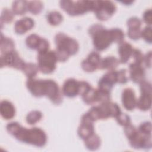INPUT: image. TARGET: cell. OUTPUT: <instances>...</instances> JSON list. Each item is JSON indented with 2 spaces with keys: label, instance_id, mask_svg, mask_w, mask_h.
Instances as JSON below:
<instances>
[{
  "label": "cell",
  "instance_id": "52a82bcc",
  "mask_svg": "<svg viewBox=\"0 0 152 152\" xmlns=\"http://www.w3.org/2000/svg\"><path fill=\"white\" fill-rule=\"evenodd\" d=\"M57 58L55 51L46 50L38 53L37 66L43 74H50L56 68Z\"/></svg>",
  "mask_w": 152,
  "mask_h": 152
},
{
  "label": "cell",
  "instance_id": "8992f818",
  "mask_svg": "<svg viewBox=\"0 0 152 152\" xmlns=\"http://www.w3.org/2000/svg\"><path fill=\"white\" fill-rule=\"evenodd\" d=\"M59 4L61 8L71 16L93 11V1H61Z\"/></svg>",
  "mask_w": 152,
  "mask_h": 152
},
{
  "label": "cell",
  "instance_id": "d6986e66",
  "mask_svg": "<svg viewBox=\"0 0 152 152\" xmlns=\"http://www.w3.org/2000/svg\"><path fill=\"white\" fill-rule=\"evenodd\" d=\"M34 26V20L30 17H24L15 23L14 30L18 34H23L30 30Z\"/></svg>",
  "mask_w": 152,
  "mask_h": 152
},
{
  "label": "cell",
  "instance_id": "d590c367",
  "mask_svg": "<svg viewBox=\"0 0 152 152\" xmlns=\"http://www.w3.org/2000/svg\"><path fill=\"white\" fill-rule=\"evenodd\" d=\"M138 130L145 134L151 135V124L150 122H144L141 123L138 128Z\"/></svg>",
  "mask_w": 152,
  "mask_h": 152
},
{
  "label": "cell",
  "instance_id": "ab89813d",
  "mask_svg": "<svg viewBox=\"0 0 152 152\" xmlns=\"http://www.w3.org/2000/svg\"><path fill=\"white\" fill-rule=\"evenodd\" d=\"M144 66L150 68L151 65V52H148L144 58Z\"/></svg>",
  "mask_w": 152,
  "mask_h": 152
},
{
  "label": "cell",
  "instance_id": "8fae6325",
  "mask_svg": "<svg viewBox=\"0 0 152 152\" xmlns=\"http://www.w3.org/2000/svg\"><path fill=\"white\" fill-rule=\"evenodd\" d=\"M128 139L131 146L136 149H148L152 146L151 135L143 134L137 129Z\"/></svg>",
  "mask_w": 152,
  "mask_h": 152
},
{
  "label": "cell",
  "instance_id": "5bb4252c",
  "mask_svg": "<svg viewBox=\"0 0 152 152\" xmlns=\"http://www.w3.org/2000/svg\"><path fill=\"white\" fill-rule=\"evenodd\" d=\"M101 58L97 52H91L81 62V68L87 72H91L99 69Z\"/></svg>",
  "mask_w": 152,
  "mask_h": 152
},
{
  "label": "cell",
  "instance_id": "277c9868",
  "mask_svg": "<svg viewBox=\"0 0 152 152\" xmlns=\"http://www.w3.org/2000/svg\"><path fill=\"white\" fill-rule=\"evenodd\" d=\"M88 33L92 37L93 46L97 51L105 50L113 42L110 29L107 30L100 24L92 25L88 29Z\"/></svg>",
  "mask_w": 152,
  "mask_h": 152
},
{
  "label": "cell",
  "instance_id": "603a6c76",
  "mask_svg": "<svg viewBox=\"0 0 152 152\" xmlns=\"http://www.w3.org/2000/svg\"><path fill=\"white\" fill-rule=\"evenodd\" d=\"M81 97L84 102L87 104H94L97 102V89H94L91 86L81 95Z\"/></svg>",
  "mask_w": 152,
  "mask_h": 152
},
{
  "label": "cell",
  "instance_id": "484cf974",
  "mask_svg": "<svg viewBox=\"0 0 152 152\" xmlns=\"http://www.w3.org/2000/svg\"><path fill=\"white\" fill-rule=\"evenodd\" d=\"M28 2L26 1H15L13 2L12 8V12L16 15H24L28 11Z\"/></svg>",
  "mask_w": 152,
  "mask_h": 152
},
{
  "label": "cell",
  "instance_id": "1f68e13d",
  "mask_svg": "<svg viewBox=\"0 0 152 152\" xmlns=\"http://www.w3.org/2000/svg\"><path fill=\"white\" fill-rule=\"evenodd\" d=\"M14 14L12 11L8 9H4L1 13V24L4 23H10L14 19Z\"/></svg>",
  "mask_w": 152,
  "mask_h": 152
},
{
  "label": "cell",
  "instance_id": "ffe728a7",
  "mask_svg": "<svg viewBox=\"0 0 152 152\" xmlns=\"http://www.w3.org/2000/svg\"><path fill=\"white\" fill-rule=\"evenodd\" d=\"M133 49L131 45L128 42H123L120 43L118 48L119 62L122 64L126 63L132 56Z\"/></svg>",
  "mask_w": 152,
  "mask_h": 152
},
{
  "label": "cell",
  "instance_id": "836d02e7",
  "mask_svg": "<svg viewBox=\"0 0 152 152\" xmlns=\"http://www.w3.org/2000/svg\"><path fill=\"white\" fill-rule=\"evenodd\" d=\"M141 37L147 43H151L152 41V31L151 26L145 27L141 32Z\"/></svg>",
  "mask_w": 152,
  "mask_h": 152
},
{
  "label": "cell",
  "instance_id": "2e32d148",
  "mask_svg": "<svg viewBox=\"0 0 152 152\" xmlns=\"http://www.w3.org/2000/svg\"><path fill=\"white\" fill-rule=\"evenodd\" d=\"M129 77L135 83H140L145 80L144 66L140 63L134 62L129 66Z\"/></svg>",
  "mask_w": 152,
  "mask_h": 152
},
{
  "label": "cell",
  "instance_id": "7c38bea8",
  "mask_svg": "<svg viewBox=\"0 0 152 152\" xmlns=\"http://www.w3.org/2000/svg\"><path fill=\"white\" fill-rule=\"evenodd\" d=\"M26 43L28 48L36 50L38 53L48 50L49 48L48 41L36 34L28 36L26 40Z\"/></svg>",
  "mask_w": 152,
  "mask_h": 152
},
{
  "label": "cell",
  "instance_id": "9a60e30c",
  "mask_svg": "<svg viewBox=\"0 0 152 152\" xmlns=\"http://www.w3.org/2000/svg\"><path fill=\"white\" fill-rule=\"evenodd\" d=\"M116 83H118L117 71H109L99 80L98 83V88L110 92L113 86Z\"/></svg>",
  "mask_w": 152,
  "mask_h": 152
},
{
  "label": "cell",
  "instance_id": "f546056e",
  "mask_svg": "<svg viewBox=\"0 0 152 152\" xmlns=\"http://www.w3.org/2000/svg\"><path fill=\"white\" fill-rule=\"evenodd\" d=\"M42 118V114L40 111L33 110L29 112L26 116V122L30 125L36 124Z\"/></svg>",
  "mask_w": 152,
  "mask_h": 152
},
{
  "label": "cell",
  "instance_id": "e575fe53",
  "mask_svg": "<svg viewBox=\"0 0 152 152\" xmlns=\"http://www.w3.org/2000/svg\"><path fill=\"white\" fill-rule=\"evenodd\" d=\"M127 26L128 28H140L141 21L140 18L136 17H133L128 19L127 21Z\"/></svg>",
  "mask_w": 152,
  "mask_h": 152
},
{
  "label": "cell",
  "instance_id": "d6a6232c",
  "mask_svg": "<svg viewBox=\"0 0 152 152\" xmlns=\"http://www.w3.org/2000/svg\"><path fill=\"white\" fill-rule=\"evenodd\" d=\"M115 118L116 119L117 122L122 126H125L131 124L130 117L126 113H123L121 112Z\"/></svg>",
  "mask_w": 152,
  "mask_h": 152
},
{
  "label": "cell",
  "instance_id": "ba28073f",
  "mask_svg": "<svg viewBox=\"0 0 152 152\" xmlns=\"http://www.w3.org/2000/svg\"><path fill=\"white\" fill-rule=\"evenodd\" d=\"M115 4L110 1H93V11L100 21H106L115 12Z\"/></svg>",
  "mask_w": 152,
  "mask_h": 152
},
{
  "label": "cell",
  "instance_id": "e0dca14e",
  "mask_svg": "<svg viewBox=\"0 0 152 152\" xmlns=\"http://www.w3.org/2000/svg\"><path fill=\"white\" fill-rule=\"evenodd\" d=\"M62 93L68 97H74L80 93V81L74 78L66 80L62 86Z\"/></svg>",
  "mask_w": 152,
  "mask_h": 152
},
{
  "label": "cell",
  "instance_id": "f1b7e54d",
  "mask_svg": "<svg viewBox=\"0 0 152 152\" xmlns=\"http://www.w3.org/2000/svg\"><path fill=\"white\" fill-rule=\"evenodd\" d=\"M48 23L52 26L59 25L63 20V16L58 11H51L47 15Z\"/></svg>",
  "mask_w": 152,
  "mask_h": 152
},
{
  "label": "cell",
  "instance_id": "f35d334b",
  "mask_svg": "<svg viewBox=\"0 0 152 152\" xmlns=\"http://www.w3.org/2000/svg\"><path fill=\"white\" fill-rule=\"evenodd\" d=\"M143 20L148 25L150 26L152 23V15L151 10L148 9L146 10L143 14Z\"/></svg>",
  "mask_w": 152,
  "mask_h": 152
},
{
  "label": "cell",
  "instance_id": "4fadbf2b",
  "mask_svg": "<svg viewBox=\"0 0 152 152\" xmlns=\"http://www.w3.org/2000/svg\"><path fill=\"white\" fill-rule=\"evenodd\" d=\"M93 122L87 113L82 116L80 125L78 129V134L81 139L84 140L94 133Z\"/></svg>",
  "mask_w": 152,
  "mask_h": 152
},
{
  "label": "cell",
  "instance_id": "7a4b0ae2",
  "mask_svg": "<svg viewBox=\"0 0 152 152\" xmlns=\"http://www.w3.org/2000/svg\"><path fill=\"white\" fill-rule=\"evenodd\" d=\"M26 86L33 96L48 97L54 104H59L62 102V94L58 84L52 80H37L28 78Z\"/></svg>",
  "mask_w": 152,
  "mask_h": 152
},
{
  "label": "cell",
  "instance_id": "ac0fdd59",
  "mask_svg": "<svg viewBox=\"0 0 152 152\" xmlns=\"http://www.w3.org/2000/svg\"><path fill=\"white\" fill-rule=\"evenodd\" d=\"M122 102L125 109L128 110H132L136 107L137 99L135 93L132 88H126L123 90Z\"/></svg>",
  "mask_w": 152,
  "mask_h": 152
},
{
  "label": "cell",
  "instance_id": "9c48e42d",
  "mask_svg": "<svg viewBox=\"0 0 152 152\" xmlns=\"http://www.w3.org/2000/svg\"><path fill=\"white\" fill-rule=\"evenodd\" d=\"M141 96L137 100L136 106L142 111H146L151 106V85L145 80L140 83Z\"/></svg>",
  "mask_w": 152,
  "mask_h": 152
},
{
  "label": "cell",
  "instance_id": "74e56055",
  "mask_svg": "<svg viewBox=\"0 0 152 152\" xmlns=\"http://www.w3.org/2000/svg\"><path fill=\"white\" fill-rule=\"evenodd\" d=\"M128 77L126 75L125 69L117 71V81L119 84H125L128 81Z\"/></svg>",
  "mask_w": 152,
  "mask_h": 152
},
{
  "label": "cell",
  "instance_id": "6da1fadb",
  "mask_svg": "<svg viewBox=\"0 0 152 152\" xmlns=\"http://www.w3.org/2000/svg\"><path fill=\"white\" fill-rule=\"evenodd\" d=\"M6 129L10 134L23 142L42 147L47 141L46 134L40 128L27 129L17 122H12L7 125Z\"/></svg>",
  "mask_w": 152,
  "mask_h": 152
},
{
  "label": "cell",
  "instance_id": "7402d4cb",
  "mask_svg": "<svg viewBox=\"0 0 152 152\" xmlns=\"http://www.w3.org/2000/svg\"><path fill=\"white\" fill-rule=\"evenodd\" d=\"M119 61L113 56H107L101 59L99 68L100 69H107L109 71L114 70L119 64Z\"/></svg>",
  "mask_w": 152,
  "mask_h": 152
},
{
  "label": "cell",
  "instance_id": "83f0119b",
  "mask_svg": "<svg viewBox=\"0 0 152 152\" xmlns=\"http://www.w3.org/2000/svg\"><path fill=\"white\" fill-rule=\"evenodd\" d=\"M43 8V4L41 1H29L27 4L28 11L34 15L40 14Z\"/></svg>",
  "mask_w": 152,
  "mask_h": 152
},
{
  "label": "cell",
  "instance_id": "5b68a950",
  "mask_svg": "<svg viewBox=\"0 0 152 152\" xmlns=\"http://www.w3.org/2000/svg\"><path fill=\"white\" fill-rule=\"evenodd\" d=\"M87 113L94 122L99 119L116 118L121 113V110L116 103L107 101L101 103L98 106H93Z\"/></svg>",
  "mask_w": 152,
  "mask_h": 152
},
{
  "label": "cell",
  "instance_id": "3957f363",
  "mask_svg": "<svg viewBox=\"0 0 152 152\" xmlns=\"http://www.w3.org/2000/svg\"><path fill=\"white\" fill-rule=\"evenodd\" d=\"M55 53L59 62L66 61L71 55L76 54L79 49L77 41L63 33H58L55 37Z\"/></svg>",
  "mask_w": 152,
  "mask_h": 152
},
{
  "label": "cell",
  "instance_id": "44dd1931",
  "mask_svg": "<svg viewBox=\"0 0 152 152\" xmlns=\"http://www.w3.org/2000/svg\"><path fill=\"white\" fill-rule=\"evenodd\" d=\"M0 113L4 119H11L15 116V109L12 103L8 100H3L1 103Z\"/></svg>",
  "mask_w": 152,
  "mask_h": 152
},
{
  "label": "cell",
  "instance_id": "30bf717a",
  "mask_svg": "<svg viewBox=\"0 0 152 152\" xmlns=\"http://www.w3.org/2000/svg\"><path fill=\"white\" fill-rule=\"evenodd\" d=\"M1 66H8L17 69L22 70L26 62L20 58L14 49L1 55Z\"/></svg>",
  "mask_w": 152,
  "mask_h": 152
},
{
  "label": "cell",
  "instance_id": "4dcf8cb0",
  "mask_svg": "<svg viewBox=\"0 0 152 152\" xmlns=\"http://www.w3.org/2000/svg\"><path fill=\"white\" fill-rule=\"evenodd\" d=\"M110 31L112 33L113 42L120 44L124 42V33L121 29L115 28L110 29Z\"/></svg>",
  "mask_w": 152,
  "mask_h": 152
},
{
  "label": "cell",
  "instance_id": "cb8c5ba5",
  "mask_svg": "<svg viewBox=\"0 0 152 152\" xmlns=\"http://www.w3.org/2000/svg\"><path fill=\"white\" fill-rule=\"evenodd\" d=\"M86 148L90 150H96L99 148L101 144L100 137L95 133L84 140Z\"/></svg>",
  "mask_w": 152,
  "mask_h": 152
},
{
  "label": "cell",
  "instance_id": "4316f807",
  "mask_svg": "<svg viewBox=\"0 0 152 152\" xmlns=\"http://www.w3.org/2000/svg\"><path fill=\"white\" fill-rule=\"evenodd\" d=\"M38 66L33 63H26L23 69V72L28 78H34L39 71Z\"/></svg>",
  "mask_w": 152,
  "mask_h": 152
},
{
  "label": "cell",
  "instance_id": "d4e9b609",
  "mask_svg": "<svg viewBox=\"0 0 152 152\" xmlns=\"http://www.w3.org/2000/svg\"><path fill=\"white\" fill-rule=\"evenodd\" d=\"M14 42L11 39L5 37L3 36L2 34H1L0 46L1 54L7 53L8 52L14 50Z\"/></svg>",
  "mask_w": 152,
  "mask_h": 152
},
{
  "label": "cell",
  "instance_id": "8d00e7d4",
  "mask_svg": "<svg viewBox=\"0 0 152 152\" xmlns=\"http://www.w3.org/2000/svg\"><path fill=\"white\" fill-rule=\"evenodd\" d=\"M140 28H128V36L132 40H138L141 37Z\"/></svg>",
  "mask_w": 152,
  "mask_h": 152
}]
</instances>
